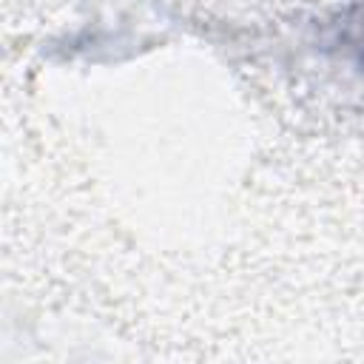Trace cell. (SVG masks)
<instances>
[{
    "label": "cell",
    "instance_id": "obj_1",
    "mask_svg": "<svg viewBox=\"0 0 364 364\" xmlns=\"http://www.w3.org/2000/svg\"><path fill=\"white\" fill-rule=\"evenodd\" d=\"M361 40H364V26H361Z\"/></svg>",
    "mask_w": 364,
    "mask_h": 364
}]
</instances>
